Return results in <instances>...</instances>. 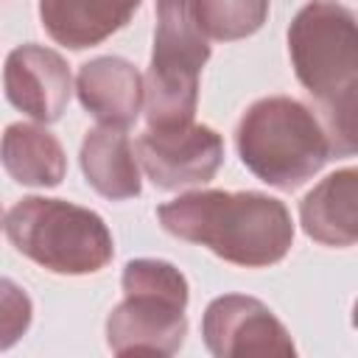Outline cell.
Wrapping results in <instances>:
<instances>
[{
  "label": "cell",
  "instance_id": "17",
  "mask_svg": "<svg viewBox=\"0 0 358 358\" xmlns=\"http://www.w3.org/2000/svg\"><path fill=\"white\" fill-rule=\"evenodd\" d=\"M3 218H6V215H3V207H0V227H3Z\"/></svg>",
  "mask_w": 358,
  "mask_h": 358
},
{
  "label": "cell",
  "instance_id": "2",
  "mask_svg": "<svg viewBox=\"0 0 358 358\" xmlns=\"http://www.w3.org/2000/svg\"><path fill=\"white\" fill-rule=\"evenodd\" d=\"M288 56L296 81L316 101L333 157L355 154V14L336 0L305 3L288 25Z\"/></svg>",
  "mask_w": 358,
  "mask_h": 358
},
{
  "label": "cell",
  "instance_id": "15",
  "mask_svg": "<svg viewBox=\"0 0 358 358\" xmlns=\"http://www.w3.org/2000/svg\"><path fill=\"white\" fill-rule=\"evenodd\" d=\"M190 8L199 31L207 39L235 42L263 28L271 0H190Z\"/></svg>",
  "mask_w": 358,
  "mask_h": 358
},
{
  "label": "cell",
  "instance_id": "3",
  "mask_svg": "<svg viewBox=\"0 0 358 358\" xmlns=\"http://www.w3.org/2000/svg\"><path fill=\"white\" fill-rule=\"evenodd\" d=\"M235 145L241 162L277 190L302 187L333 157L319 115L291 95L255 101L238 120Z\"/></svg>",
  "mask_w": 358,
  "mask_h": 358
},
{
  "label": "cell",
  "instance_id": "14",
  "mask_svg": "<svg viewBox=\"0 0 358 358\" xmlns=\"http://www.w3.org/2000/svg\"><path fill=\"white\" fill-rule=\"evenodd\" d=\"M0 165L17 185L56 187L67 173V154L45 123H8L0 137Z\"/></svg>",
  "mask_w": 358,
  "mask_h": 358
},
{
  "label": "cell",
  "instance_id": "8",
  "mask_svg": "<svg viewBox=\"0 0 358 358\" xmlns=\"http://www.w3.org/2000/svg\"><path fill=\"white\" fill-rule=\"evenodd\" d=\"M201 336L215 358H288L296 352L274 310L246 294L215 296L201 316Z\"/></svg>",
  "mask_w": 358,
  "mask_h": 358
},
{
  "label": "cell",
  "instance_id": "12",
  "mask_svg": "<svg viewBox=\"0 0 358 358\" xmlns=\"http://www.w3.org/2000/svg\"><path fill=\"white\" fill-rule=\"evenodd\" d=\"M299 224L322 246L347 249L358 241V171L341 168L327 173L302 201Z\"/></svg>",
  "mask_w": 358,
  "mask_h": 358
},
{
  "label": "cell",
  "instance_id": "1",
  "mask_svg": "<svg viewBox=\"0 0 358 358\" xmlns=\"http://www.w3.org/2000/svg\"><path fill=\"white\" fill-rule=\"evenodd\" d=\"M157 218L173 238L243 268L274 266L294 246L288 207L260 190H187L159 204Z\"/></svg>",
  "mask_w": 358,
  "mask_h": 358
},
{
  "label": "cell",
  "instance_id": "9",
  "mask_svg": "<svg viewBox=\"0 0 358 358\" xmlns=\"http://www.w3.org/2000/svg\"><path fill=\"white\" fill-rule=\"evenodd\" d=\"M3 90L14 109L36 123H56L73 92V76L67 59L45 45L25 42L6 56Z\"/></svg>",
  "mask_w": 358,
  "mask_h": 358
},
{
  "label": "cell",
  "instance_id": "10",
  "mask_svg": "<svg viewBox=\"0 0 358 358\" xmlns=\"http://www.w3.org/2000/svg\"><path fill=\"white\" fill-rule=\"evenodd\" d=\"M76 95L98 123L129 129L143 112V76L129 59L95 56L78 67Z\"/></svg>",
  "mask_w": 358,
  "mask_h": 358
},
{
  "label": "cell",
  "instance_id": "11",
  "mask_svg": "<svg viewBox=\"0 0 358 358\" xmlns=\"http://www.w3.org/2000/svg\"><path fill=\"white\" fill-rule=\"evenodd\" d=\"M143 0H39L45 34L70 50H84L117 34Z\"/></svg>",
  "mask_w": 358,
  "mask_h": 358
},
{
  "label": "cell",
  "instance_id": "16",
  "mask_svg": "<svg viewBox=\"0 0 358 358\" xmlns=\"http://www.w3.org/2000/svg\"><path fill=\"white\" fill-rule=\"evenodd\" d=\"M34 319V302L28 291L8 280L0 277V352L11 350L31 327Z\"/></svg>",
  "mask_w": 358,
  "mask_h": 358
},
{
  "label": "cell",
  "instance_id": "7",
  "mask_svg": "<svg viewBox=\"0 0 358 358\" xmlns=\"http://www.w3.org/2000/svg\"><path fill=\"white\" fill-rule=\"evenodd\" d=\"M145 176L159 190H182L210 182L224 165V137L196 120L176 126H145L134 140Z\"/></svg>",
  "mask_w": 358,
  "mask_h": 358
},
{
  "label": "cell",
  "instance_id": "5",
  "mask_svg": "<svg viewBox=\"0 0 358 358\" xmlns=\"http://www.w3.org/2000/svg\"><path fill=\"white\" fill-rule=\"evenodd\" d=\"M3 229L20 255L53 274H95L115 257L106 221L67 199L25 196L8 210Z\"/></svg>",
  "mask_w": 358,
  "mask_h": 358
},
{
  "label": "cell",
  "instance_id": "6",
  "mask_svg": "<svg viewBox=\"0 0 358 358\" xmlns=\"http://www.w3.org/2000/svg\"><path fill=\"white\" fill-rule=\"evenodd\" d=\"M210 59V39L193 20L190 0H157V28L143 112L148 126H176L196 117L199 78Z\"/></svg>",
  "mask_w": 358,
  "mask_h": 358
},
{
  "label": "cell",
  "instance_id": "4",
  "mask_svg": "<svg viewBox=\"0 0 358 358\" xmlns=\"http://www.w3.org/2000/svg\"><path fill=\"white\" fill-rule=\"evenodd\" d=\"M123 299L106 316L115 355H173L187 336V277L168 260L134 257L120 274Z\"/></svg>",
  "mask_w": 358,
  "mask_h": 358
},
{
  "label": "cell",
  "instance_id": "13",
  "mask_svg": "<svg viewBox=\"0 0 358 358\" xmlns=\"http://www.w3.org/2000/svg\"><path fill=\"white\" fill-rule=\"evenodd\" d=\"M78 162L87 185L103 199L123 201L140 196L143 190L134 143L120 126H92L81 140Z\"/></svg>",
  "mask_w": 358,
  "mask_h": 358
}]
</instances>
